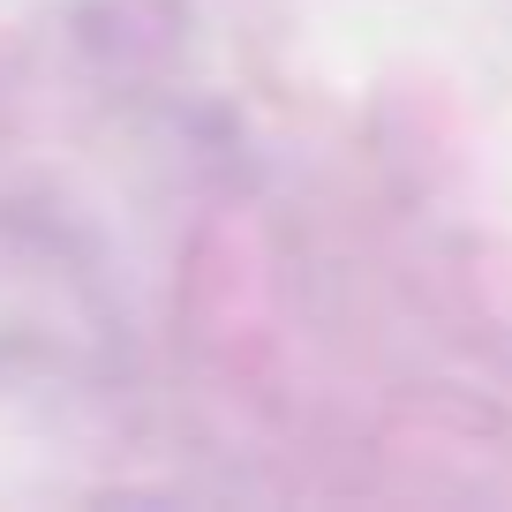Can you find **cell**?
I'll return each instance as SVG.
<instances>
[]
</instances>
